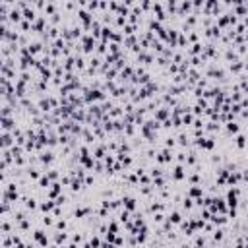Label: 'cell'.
<instances>
[{"instance_id":"cell-26","label":"cell","mask_w":248,"mask_h":248,"mask_svg":"<svg viewBox=\"0 0 248 248\" xmlns=\"http://www.w3.org/2000/svg\"><path fill=\"white\" fill-rule=\"evenodd\" d=\"M68 248H78V244H76V242H72V244L68 246Z\"/></svg>"},{"instance_id":"cell-20","label":"cell","mask_w":248,"mask_h":248,"mask_svg":"<svg viewBox=\"0 0 248 248\" xmlns=\"http://www.w3.org/2000/svg\"><path fill=\"white\" fill-rule=\"evenodd\" d=\"M120 221H122V223H126V221H128V211H126V209L120 213Z\"/></svg>"},{"instance_id":"cell-2","label":"cell","mask_w":248,"mask_h":248,"mask_svg":"<svg viewBox=\"0 0 248 248\" xmlns=\"http://www.w3.org/2000/svg\"><path fill=\"white\" fill-rule=\"evenodd\" d=\"M86 215H91V208H78L76 211H74V217L76 219H83Z\"/></svg>"},{"instance_id":"cell-16","label":"cell","mask_w":248,"mask_h":248,"mask_svg":"<svg viewBox=\"0 0 248 248\" xmlns=\"http://www.w3.org/2000/svg\"><path fill=\"white\" fill-rule=\"evenodd\" d=\"M223 236H225V231H223V229H217V231L213 233V239H215V240H223Z\"/></svg>"},{"instance_id":"cell-13","label":"cell","mask_w":248,"mask_h":248,"mask_svg":"<svg viewBox=\"0 0 248 248\" xmlns=\"http://www.w3.org/2000/svg\"><path fill=\"white\" fill-rule=\"evenodd\" d=\"M202 188H198V186H194V188H190V196H196V200L198 198H202Z\"/></svg>"},{"instance_id":"cell-7","label":"cell","mask_w":248,"mask_h":248,"mask_svg":"<svg viewBox=\"0 0 248 248\" xmlns=\"http://www.w3.org/2000/svg\"><path fill=\"white\" fill-rule=\"evenodd\" d=\"M60 190H62V186H60L58 182H54V184H52V188H51V192H49V196L51 198H58L56 194H60Z\"/></svg>"},{"instance_id":"cell-8","label":"cell","mask_w":248,"mask_h":248,"mask_svg":"<svg viewBox=\"0 0 248 248\" xmlns=\"http://www.w3.org/2000/svg\"><path fill=\"white\" fill-rule=\"evenodd\" d=\"M173 178L175 180H180V178H184V169L178 165V167H175V173H173Z\"/></svg>"},{"instance_id":"cell-15","label":"cell","mask_w":248,"mask_h":248,"mask_svg":"<svg viewBox=\"0 0 248 248\" xmlns=\"http://www.w3.org/2000/svg\"><path fill=\"white\" fill-rule=\"evenodd\" d=\"M169 219H171V223H180V213L178 211H173L169 215Z\"/></svg>"},{"instance_id":"cell-14","label":"cell","mask_w":248,"mask_h":248,"mask_svg":"<svg viewBox=\"0 0 248 248\" xmlns=\"http://www.w3.org/2000/svg\"><path fill=\"white\" fill-rule=\"evenodd\" d=\"M178 144H180V145H190V140H188V136L186 134H180V136H178Z\"/></svg>"},{"instance_id":"cell-19","label":"cell","mask_w":248,"mask_h":248,"mask_svg":"<svg viewBox=\"0 0 248 248\" xmlns=\"http://www.w3.org/2000/svg\"><path fill=\"white\" fill-rule=\"evenodd\" d=\"M192 202H194L192 198H186V200H184V208H186V209H192V205H194Z\"/></svg>"},{"instance_id":"cell-12","label":"cell","mask_w":248,"mask_h":248,"mask_svg":"<svg viewBox=\"0 0 248 248\" xmlns=\"http://www.w3.org/2000/svg\"><path fill=\"white\" fill-rule=\"evenodd\" d=\"M2 140H4V141H2V145H4V149H6V147H8L10 144H12V136H10V134H8V132H4V136H2Z\"/></svg>"},{"instance_id":"cell-3","label":"cell","mask_w":248,"mask_h":248,"mask_svg":"<svg viewBox=\"0 0 248 248\" xmlns=\"http://www.w3.org/2000/svg\"><path fill=\"white\" fill-rule=\"evenodd\" d=\"M122 204H124L126 211H132V209L136 208V200H134V198H130V196H124V198H122Z\"/></svg>"},{"instance_id":"cell-25","label":"cell","mask_w":248,"mask_h":248,"mask_svg":"<svg viewBox=\"0 0 248 248\" xmlns=\"http://www.w3.org/2000/svg\"><path fill=\"white\" fill-rule=\"evenodd\" d=\"M229 217H231V219H236V209H231V211H229Z\"/></svg>"},{"instance_id":"cell-10","label":"cell","mask_w":248,"mask_h":248,"mask_svg":"<svg viewBox=\"0 0 248 248\" xmlns=\"http://www.w3.org/2000/svg\"><path fill=\"white\" fill-rule=\"evenodd\" d=\"M66 239H68L66 233H56V235H54V240H56V244H58V246L62 244V242H66Z\"/></svg>"},{"instance_id":"cell-6","label":"cell","mask_w":248,"mask_h":248,"mask_svg":"<svg viewBox=\"0 0 248 248\" xmlns=\"http://www.w3.org/2000/svg\"><path fill=\"white\" fill-rule=\"evenodd\" d=\"M235 144H236L239 149H244V147H246V136L244 134H239V136H236V140H235Z\"/></svg>"},{"instance_id":"cell-18","label":"cell","mask_w":248,"mask_h":248,"mask_svg":"<svg viewBox=\"0 0 248 248\" xmlns=\"http://www.w3.org/2000/svg\"><path fill=\"white\" fill-rule=\"evenodd\" d=\"M27 175H29V178H39V171L37 169H29Z\"/></svg>"},{"instance_id":"cell-23","label":"cell","mask_w":248,"mask_h":248,"mask_svg":"<svg viewBox=\"0 0 248 248\" xmlns=\"http://www.w3.org/2000/svg\"><path fill=\"white\" fill-rule=\"evenodd\" d=\"M43 223H45V225H52V217H49V215L43 217Z\"/></svg>"},{"instance_id":"cell-4","label":"cell","mask_w":248,"mask_h":248,"mask_svg":"<svg viewBox=\"0 0 248 248\" xmlns=\"http://www.w3.org/2000/svg\"><path fill=\"white\" fill-rule=\"evenodd\" d=\"M155 159H157V161H159V163H165V161H171V159H173V153H171V151H169V149H163V151H161V153H159V155H157V157H155Z\"/></svg>"},{"instance_id":"cell-11","label":"cell","mask_w":248,"mask_h":248,"mask_svg":"<svg viewBox=\"0 0 248 248\" xmlns=\"http://www.w3.org/2000/svg\"><path fill=\"white\" fill-rule=\"evenodd\" d=\"M227 132H229V134H236V132H239V124L231 120V122L227 124Z\"/></svg>"},{"instance_id":"cell-9","label":"cell","mask_w":248,"mask_h":248,"mask_svg":"<svg viewBox=\"0 0 248 248\" xmlns=\"http://www.w3.org/2000/svg\"><path fill=\"white\" fill-rule=\"evenodd\" d=\"M54 205H56L54 202H43V204H41V205H39V208H41V211H45V213H49V211H51V209H52V208H54Z\"/></svg>"},{"instance_id":"cell-21","label":"cell","mask_w":248,"mask_h":248,"mask_svg":"<svg viewBox=\"0 0 248 248\" xmlns=\"http://www.w3.org/2000/svg\"><path fill=\"white\" fill-rule=\"evenodd\" d=\"M109 229H110V233H117V231H118V225H117V223H109Z\"/></svg>"},{"instance_id":"cell-22","label":"cell","mask_w":248,"mask_h":248,"mask_svg":"<svg viewBox=\"0 0 248 248\" xmlns=\"http://www.w3.org/2000/svg\"><path fill=\"white\" fill-rule=\"evenodd\" d=\"M165 145H167V149H169V147H173V145H175V140H173V138H167Z\"/></svg>"},{"instance_id":"cell-24","label":"cell","mask_w":248,"mask_h":248,"mask_svg":"<svg viewBox=\"0 0 248 248\" xmlns=\"http://www.w3.org/2000/svg\"><path fill=\"white\" fill-rule=\"evenodd\" d=\"M56 229H66V221H58V223H56Z\"/></svg>"},{"instance_id":"cell-27","label":"cell","mask_w":248,"mask_h":248,"mask_svg":"<svg viewBox=\"0 0 248 248\" xmlns=\"http://www.w3.org/2000/svg\"><path fill=\"white\" fill-rule=\"evenodd\" d=\"M246 39H248V33H246Z\"/></svg>"},{"instance_id":"cell-1","label":"cell","mask_w":248,"mask_h":248,"mask_svg":"<svg viewBox=\"0 0 248 248\" xmlns=\"http://www.w3.org/2000/svg\"><path fill=\"white\" fill-rule=\"evenodd\" d=\"M227 204H229L231 209H235L236 205H239V198H236V194L233 192V190H229V194H227Z\"/></svg>"},{"instance_id":"cell-17","label":"cell","mask_w":248,"mask_h":248,"mask_svg":"<svg viewBox=\"0 0 248 248\" xmlns=\"http://www.w3.org/2000/svg\"><path fill=\"white\" fill-rule=\"evenodd\" d=\"M192 120H194V118H192V114H190V113H186V114L182 117V124H186V126H188L190 122H192Z\"/></svg>"},{"instance_id":"cell-5","label":"cell","mask_w":248,"mask_h":248,"mask_svg":"<svg viewBox=\"0 0 248 248\" xmlns=\"http://www.w3.org/2000/svg\"><path fill=\"white\" fill-rule=\"evenodd\" d=\"M41 161L45 163V165H49V163H52L54 161V155H52V151H43V153H41V157H39Z\"/></svg>"}]
</instances>
